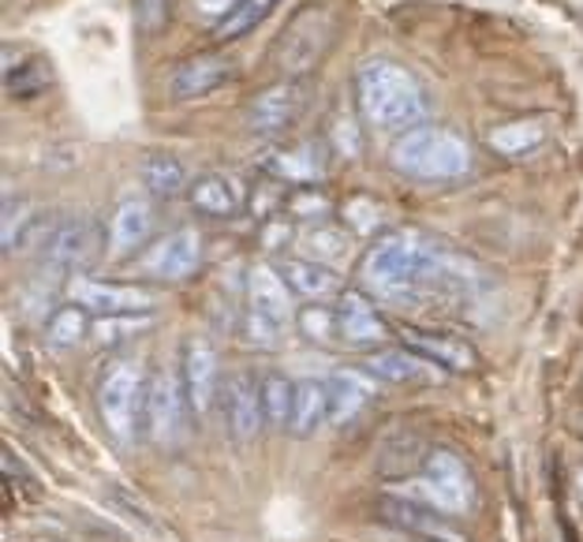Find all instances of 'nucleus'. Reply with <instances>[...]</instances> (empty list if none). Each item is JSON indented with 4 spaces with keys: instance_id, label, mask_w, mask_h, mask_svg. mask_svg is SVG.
I'll list each match as a JSON object with an SVG mask.
<instances>
[{
    "instance_id": "nucleus-1",
    "label": "nucleus",
    "mask_w": 583,
    "mask_h": 542,
    "mask_svg": "<svg viewBox=\"0 0 583 542\" xmlns=\"http://www.w3.org/2000/svg\"><path fill=\"white\" fill-rule=\"evenodd\" d=\"M367 292L393 303H419L434 292H460L479 285V266L460 251L438 248L411 228H389L367 248L359 262Z\"/></svg>"
},
{
    "instance_id": "nucleus-2",
    "label": "nucleus",
    "mask_w": 583,
    "mask_h": 542,
    "mask_svg": "<svg viewBox=\"0 0 583 542\" xmlns=\"http://www.w3.org/2000/svg\"><path fill=\"white\" fill-rule=\"evenodd\" d=\"M356 105L378 131H411L427 121V90L401 61L375 56L356 72Z\"/></svg>"
},
{
    "instance_id": "nucleus-3",
    "label": "nucleus",
    "mask_w": 583,
    "mask_h": 542,
    "mask_svg": "<svg viewBox=\"0 0 583 542\" xmlns=\"http://www.w3.org/2000/svg\"><path fill=\"white\" fill-rule=\"evenodd\" d=\"M396 173H404L416 184H442V180H460L471 173V147L464 135L449 128H430L419 124L411 131H401V139L389 150Z\"/></svg>"
},
{
    "instance_id": "nucleus-4",
    "label": "nucleus",
    "mask_w": 583,
    "mask_h": 542,
    "mask_svg": "<svg viewBox=\"0 0 583 542\" xmlns=\"http://www.w3.org/2000/svg\"><path fill=\"white\" fill-rule=\"evenodd\" d=\"M147 382L142 367L135 360H116L98 382V412L105 423L109 438L121 449H128L142 430V401H147Z\"/></svg>"
},
{
    "instance_id": "nucleus-5",
    "label": "nucleus",
    "mask_w": 583,
    "mask_h": 542,
    "mask_svg": "<svg viewBox=\"0 0 583 542\" xmlns=\"http://www.w3.org/2000/svg\"><path fill=\"white\" fill-rule=\"evenodd\" d=\"M295 311H292V288L284 285L281 269L255 266L248 274V337L262 349L277 344L289 333Z\"/></svg>"
},
{
    "instance_id": "nucleus-6",
    "label": "nucleus",
    "mask_w": 583,
    "mask_h": 542,
    "mask_svg": "<svg viewBox=\"0 0 583 542\" xmlns=\"http://www.w3.org/2000/svg\"><path fill=\"white\" fill-rule=\"evenodd\" d=\"M329 41H333V15L322 4H307L292 15V23L284 27V34L277 38L274 61L284 75H307L310 67H318V61L326 56Z\"/></svg>"
},
{
    "instance_id": "nucleus-7",
    "label": "nucleus",
    "mask_w": 583,
    "mask_h": 542,
    "mask_svg": "<svg viewBox=\"0 0 583 542\" xmlns=\"http://www.w3.org/2000/svg\"><path fill=\"white\" fill-rule=\"evenodd\" d=\"M188 415L191 401L188 389H183L180 378L173 370H157L154 378L147 382V401H142V434L150 442H157L162 449L176 445L188 430Z\"/></svg>"
},
{
    "instance_id": "nucleus-8",
    "label": "nucleus",
    "mask_w": 583,
    "mask_h": 542,
    "mask_svg": "<svg viewBox=\"0 0 583 542\" xmlns=\"http://www.w3.org/2000/svg\"><path fill=\"white\" fill-rule=\"evenodd\" d=\"M419 494L434 509H449L456 516L476 509V482L471 471L453 449H430L419 468Z\"/></svg>"
},
{
    "instance_id": "nucleus-9",
    "label": "nucleus",
    "mask_w": 583,
    "mask_h": 542,
    "mask_svg": "<svg viewBox=\"0 0 583 542\" xmlns=\"http://www.w3.org/2000/svg\"><path fill=\"white\" fill-rule=\"evenodd\" d=\"M98 243V225L83 214H56V225L49 228L46 243H41L34 255H38V266L46 277H64L72 269L87 266L90 255H94Z\"/></svg>"
},
{
    "instance_id": "nucleus-10",
    "label": "nucleus",
    "mask_w": 583,
    "mask_h": 542,
    "mask_svg": "<svg viewBox=\"0 0 583 542\" xmlns=\"http://www.w3.org/2000/svg\"><path fill=\"white\" fill-rule=\"evenodd\" d=\"M202 266V236L194 228H176V232L162 236L157 243H150L139 259L135 269L142 277H154V281H188L199 274Z\"/></svg>"
},
{
    "instance_id": "nucleus-11",
    "label": "nucleus",
    "mask_w": 583,
    "mask_h": 542,
    "mask_svg": "<svg viewBox=\"0 0 583 542\" xmlns=\"http://www.w3.org/2000/svg\"><path fill=\"white\" fill-rule=\"evenodd\" d=\"M67 300L87 307L90 315H150L154 311V292L147 288L94 281V277H72Z\"/></svg>"
},
{
    "instance_id": "nucleus-12",
    "label": "nucleus",
    "mask_w": 583,
    "mask_h": 542,
    "mask_svg": "<svg viewBox=\"0 0 583 542\" xmlns=\"http://www.w3.org/2000/svg\"><path fill=\"white\" fill-rule=\"evenodd\" d=\"M382 520L393 524V528L408 531L422 542H468L460 528H453L449 516L434 505H422V502H408V497H385L382 505Z\"/></svg>"
},
{
    "instance_id": "nucleus-13",
    "label": "nucleus",
    "mask_w": 583,
    "mask_h": 542,
    "mask_svg": "<svg viewBox=\"0 0 583 542\" xmlns=\"http://www.w3.org/2000/svg\"><path fill=\"white\" fill-rule=\"evenodd\" d=\"M150 232H154V206L142 199H124L121 206L113 210L105 228V259L109 262H124L131 255H139L147 248Z\"/></svg>"
},
{
    "instance_id": "nucleus-14",
    "label": "nucleus",
    "mask_w": 583,
    "mask_h": 542,
    "mask_svg": "<svg viewBox=\"0 0 583 542\" xmlns=\"http://www.w3.org/2000/svg\"><path fill=\"white\" fill-rule=\"evenodd\" d=\"M221 370H217V349L206 337H188L183 344V389L194 415H206L221 396Z\"/></svg>"
},
{
    "instance_id": "nucleus-15",
    "label": "nucleus",
    "mask_w": 583,
    "mask_h": 542,
    "mask_svg": "<svg viewBox=\"0 0 583 542\" xmlns=\"http://www.w3.org/2000/svg\"><path fill=\"white\" fill-rule=\"evenodd\" d=\"M307 87H303L300 79L292 83H277V87H266L262 94L251 101L248 109V124L251 131L258 135H277L284 128H292L295 121H300V113L307 109Z\"/></svg>"
},
{
    "instance_id": "nucleus-16",
    "label": "nucleus",
    "mask_w": 583,
    "mask_h": 542,
    "mask_svg": "<svg viewBox=\"0 0 583 542\" xmlns=\"http://www.w3.org/2000/svg\"><path fill=\"white\" fill-rule=\"evenodd\" d=\"M221 404H225V423L228 434L236 445H248L258 438V430L266 427V415H262V393L258 382L251 375H232L221 386Z\"/></svg>"
},
{
    "instance_id": "nucleus-17",
    "label": "nucleus",
    "mask_w": 583,
    "mask_h": 542,
    "mask_svg": "<svg viewBox=\"0 0 583 542\" xmlns=\"http://www.w3.org/2000/svg\"><path fill=\"white\" fill-rule=\"evenodd\" d=\"M232 75H236V64L221 53L188 56V61L173 72V79H168V94H173L176 101L206 98V94H214V90H221Z\"/></svg>"
},
{
    "instance_id": "nucleus-18",
    "label": "nucleus",
    "mask_w": 583,
    "mask_h": 542,
    "mask_svg": "<svg viewBox=\"0 0 583 542\" xmlns=\"http://www.w3.org/2000/svg\"><path fill=\"white\" fill-rule=\"evenodd\" d=\"M337 333L348 344H356V349H375V344H382L389 337V326L378 315V307L370 303L367 292L348 288L337 300Z\"/></svg>"
},
{
    "instance_id": "nucleus-19",
    "label": "nucleus",
    "mask_w": 583,
    "mask_h": 542,
    "mask_svg": "<svg viewBox=\"0 0 583 542\" xmlns=\"http://www.w3.org/2000/svg\"><path fill=\"white\" fill-rule=\"evenodd\" d=\"M401 341H404V349L419 352L427 363L453 370V375H471V370L479 367V352L471 349L464 337L427 333V329H401Z\"/></svg>"
},
{
    "instance_id": "nucleus-20",
    "label": "nucleus",
    "mask_w": 583,
    "mask_h": 542,
    "mask_svg": "<svg viewBox=\"0 0 583 542\" xmlns=\"http://www.w3.org/2000/svg\"><path fill=\"white\" fill-rule=\"evenodd\" d=\"M326 386H329V423H333V427L352 423L363 408H370V401L378 396L375 375H370V370H356V367L333 370Z\"/></svg>"
},
{
    "instance_id": "nucleus-21",
    "label": "nucleus",
    "mask_w": 583,
    "mask_h": 542,
    "mask_svg": "<svg viewBox=\"0 0 583 542\" xmlns=\"http://www.w3.org/2000/svg\"><path fill=\"white\" fill-rule=\"evenodd\" d=\"M281 277L284 285L292 288V295L307 303H326L329 295H341L344 292V277L341 269H333L329 262H318V259H289L281 262Z\"/></svg>"
},
{
    "instance_id": "nucleus-22",
    "label": "nucleus",
    "mask_w": 583,
    "mask_h": 542,
    "mask_svg": "<svg viewBox=\"0 0 583 542\" xmlns=\"http://www.w3.org/2000/svg\"><path fill=\"white\" fill-rule=\"evenodd\" d=\"M546 142V121L543 116H520V121H509L502 128H490L486 147L494 150L497 157L523 161L531 154H538Z\"/></svg>"
},
{
    "instance_id": "nucleus-23",
    "label": "nucleus",
    "mask_w": 583,
    "mask_h": 542,
    "mask_svg": "<svg viewBox=\"0 0 583 542\" xmlns=\"http://www.w3.org/2000/svg\"><path fill=\"white\" fill-rule=\"evenodd\" d=\"M0 72H4V90L8 98H38L53 87V72H49L46 61L23 53L15 46H4V61H0Z\"/></svg>"
},
{
    "instance_id": "nucleus-24",
    "label": "nucleus",
    "mask_w": 583,
    "mask_h": 542,
    "mask_svg": "<svg viewBox=\"0 0 583 542\" xmlns=\"http://www.w3.org/2000/svg\"><path fill=\"white\" fill-rule=\"evenodd\" d=\"M188 199L202 217H232L243 206V184H236L225 173H206L191 180Z\"/></svg>"
},
{
    "instance_id": "nucleus-25",
    "label": "nucleus",
    "mask_w": 583,
    "mask_h": 542,
    "mask_svg": "<svg viewBox=\"0 0 583 542\" xmlns=\"http://www.w3.org/2000/svg\"><path fill=\"white\" fill-rule=\"evenodd\" d=\"M367 370L378 378V382H389V386H416V382H430V378H434L430 363L411 349L375 352L367 360Z\"/></svg>"
},
{
    "instance_id": "nucleus-26",
    "label": "nucleus",
    "mask_w": 583,
    "mask_h": 542,
    "mask_svg": "<svg viewBox=\"0 0 583 542\" xmlns=\"http://www.w3.org/2000/svg\"><path fill=\"white\" fill-rule=\"evenodd\" d=\"M322 423H329V386L318 382V378H303V382H295L289 434L292 438H310Z\"/></svg>"
},
{
    "instance_id": "nucleus-27",
    "label": "nucleus",
    "mask_w": 583,
    "mask_h": 542,
    "mask_svg": "<svg viewBox=\"0 0 583 542\" xmlns=\"http://www.w3.org/2000/svg\"><path fill=\"white\" fill-rule=\"evenodd\" d=\"M139 176H142V184H147V191L157 194V199H176L183 188H191L188 168L173 154H147L139 161Z\"/></svg>"
},
{
    "instance_id": "nucleus-28",
    "label": "nucleus",
    "mask_w": 583,
    "mask_h": 542,
    "mask_svg": "<svg viewBox=\"0 0 583 542\" xmlns=\"http://www.w3.org/2000/svg\"><path fill=\"white\" fill-rule=\"evenodd\" d=\"M90 329L94 326H90V318H87V307L64 303V307H56L46 322V344L53 352H67V349H75V344L87 341Z\"/></svg>"
},
{
    "instance_id": "nucleus-29",
    "label": "nucleus",
    "mask_w": 583,
    "mask_h": 542,
    "mask_svg": "<svg viewBox=\"0 0 583 542\" xmlns=\"http://www.w3.org/2000/svg\"><path fill=\"white\" fill-rule=\"evenodd\" d=\"M258 393H262V415H266V427L269 430H289L292 404H295V382H289L281 370H269V375L258 382Z\"/></svg>"
},
{
    "instance_id": "nucleus-30",
    "label": "nucleus",
    "mask_w": 583,
    "mask_h": 542,
    "mask_svg": "<svg viewBox=\"0 0 583 542\" xmlns=\"http://www.w3.org/2000/svg\"><path fill=\"white\" fill-rule=\"evenodd\" d=\"M266 168L281 180H292V184H315L322 176V157L318 150L303 147V150H281V154L266 157Z\"/></svg>"
},
{
    "instance_id": "nucleus-31",
    "label": "nucleus",
    "mask_w": 583,
    "mask_h": 542,
    "mask_svg": "<svg viewBox=\"0 0 583 542\" xmlns=\"http://www.w3.org/2000/svg\"><path fill=\"white\" fill-rule=\"evenodd\" d=\"M277 4H281V0H240V4H236L232 12L217 23V41L248 38L262 20H269V12H274Z\"/></svg>"
},
{
    "instance_id": "nucleus-32",
    "label": "nucleus",
    "mask_w": 583,
    "mask_h": 542,
    "mask_svg": "<svg viewBox=\"0 0 583 542\" xmlns=\"http://www.w3.org/2000/svg\"><path fill=\"white\" fill-rule=\"evenodd\" d=\"M295 322H300V333L318 344H326L329 337L337 333V311H329L326 303H307V307L295 315Z\"/></svg>"
},
{
    "instance_id": "nucleus-33",
    "label": "nucleus",
    "mask_w": 583,
    "mask_h": 542,
    "mask_svg": "<svg viewBox=\"0 0 583 542\" xmlns=\"http://www.w3.org/2000/svg\"><path fill=\"white\" fill-rule=\"evenodd\" d=\"M344 222L352 225V232H359V236H375L378 228L385 225V214H382V206H378L375 199L359 194V199H348V206H344Z\"/></svg>"
},
{
    "instance_id": "nucleus-34",
    "label": "nucleus",
    "mask_w": 583,
    "mask_h": 542,
    "mask_svg": "<svg viewBox=\"0 0 583 542\" xmlns=\"http://www.w3.org/2000/svg\"><path fill=\"white\" fill-rule=\"evenodd\" d=\"M307 251L318 262H329V266H333L337 259L348 255V236H344L341 228H315V232H307Z\"/></svg>"
},
{
    "instance_id": "nucleus-35",
    "label": "nucleus",
    "mask_w": 583,
    "mask_h": 542,
    "mask_svg": "<svg viewBox=\"0 0 583 542\" xmlns=\"http://www.w3.org/2000/svg\"><path fill=\"white\" fill-rule=\"evenodd\" d=\"M147 322H150V315H101L98 326L90 329V337H98L101 344H109V341H121V337L139 333Z\"/></svg>"
},
{
    "instance_id": "nucleus-36",
    "label": "nucleus",
    "mask_w": 583,
    "mask_h": 542,
    "mask_svg": "<svg viewBox=\"0 0 583 542\" xmlns=\"http://www.w3.org/2000/svg\"><path fill=\"white\" fill-rule=\"evenodd\" d=\"M135 15H139V27L157 34L165 27V15H168V4L165 0H135Z\"/></svg>"
},
{
    "instance_id": "nucleus-37",
    "label": "nucleus",
    "mask_w": 583,
    "mask_h": 542,
    "mask_svg": "<svg viewBox=\"0 0 583 542\" xmlns=\"http://www.w3.org/2000/svg\"><path fill=\"white\" fill-rule=\"evenodd\" d=\"M292 214H300V217H315V214H322V210H329V202L322 199V194H300V199L292 202Z\"/></svg>"
},
{
    "instance_id": "nucleus-38",
    "label": "nucleus",
    "mask_w": 583,
    "mask_h": 542,
    "mask_svg": "<svg viewBox=\"0 0 583 542\" xmlns=\"http://www.w3.org/2000/svg\"><path fill=\"white\" fill-rule=\"evenodd\" d=\"M236 4H240V0H194V8H199L202 15H221V20Z\"/></svg>"
},
{
    "instance_id": "nucleus-39",
    "label": "nucleus",
    "mask_w": 583,
    "mask_h": 542,
    "mask_svg": "<svg viewBox=\"0 0 583 542\" xmlns=\"http://www.w3.org/2000/svg\"><path fill=\"white\" fill-rule=\"evenodd\" d=\"M576 434L583 438V415H580V419H576Z\"/></svg>"
},
{
    "instance_id": "nucleus-40",
    "label": "nucleus",
    "mask_w": 583,
    "mask_h": 542,
    "mask_svg": "<svg viewBox=\"0 0 583 542\" xmlns=\"http://www.w3.org/2000/svg\"><path fill=\"white\" fill-rule=\"evenodd\" d=\"M576 487H580V497H583V471H580V479H576Z\"/></svg>"
}]
</instances>
